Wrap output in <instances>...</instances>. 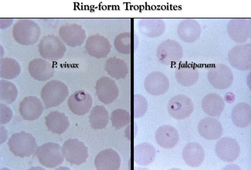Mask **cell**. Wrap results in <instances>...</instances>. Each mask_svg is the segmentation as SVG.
Returning a JSON list of instances; mask_svg holds the SVG:
<instances>
[{
	"label": "cell",
	"instance_id": "5",
	"mask_svg": "<svg viewBox=\"0 0 251 170\" xmlns=\"http://www.w3.org/2000/svg\"><path fill=\"white\" fill-rule=\"evenodd\" d=\"M36 155L40 164L46 168L59 167L64 161L62 148L54 143H48L38 148Z\"/></svg>",
	"mask_w": 251,
	"mask_h": 170
},
{
	"label": "cell",
	"instance_id": "12",
	"mask_svg": "<svg viewBox=\"0 0 251 170\" xmlns=\"http://www.w3.org/2000/svg\"><path fill=\"white\" fill-rule=\"evenodd\" d=\"M227 33L233 41L242 43L248 41L251 35V20L250 19H233L226 27Z\"/></svg>",
	"mask_w": 251,
	"mask_h": 170
},
{
	"label": "cell",
	"instance_id": "22",
	"mask_svg": "<svg viewBox=\"0 0 251 170\" xmlns=\"http://www.w3.org/2000/svg\"><path fill=\"white\" fill-rule=\"evenodd\" d=\"M155 139L157 144L161 148L171 149L179 143V135L175 128L165 125L157 129Z\"/></svg>",
	"mask_w": 251,
	"mask_h": 170
},
{
	"label": "cell",
	"instance_id": "4",
	"mask_svg": "<svg viewBox=\"0 0 251 170\" xmlns=\"http://www.w3.org/2000/svg\"><path fill=\"white\" fill-rule=\"evenodd\" d=\"M40 56L50 62L62 59L67 51V47L62 39L55 35L44 36L39 43Z\"/></svg>",
	"mask_w": 251,
	"mask_h": 170
},
{
	"label": "cell",
	"instance_id": "32",
	"mask_svg": "<svg viewBox=\"0 0 251 170\" xmlns=\"http://www.w3.org/2000/svg\"><path fill=\"white\" fill-rule=\"evenodd\" d=\"M89 119L93 129H103L107 126L109 123L108 112L103 106L97 105L93 107Z\"/></svg>",
	"mask_w": 251,
	"mask_h": 170
},
{
	"label": "cell",
	"instance_id": "28",
	"mask_svg": "<svg viewBox=\"0 0 251 170\" xmlns=\"http://www.w3.org/2000/svg\"><path fill=\"white\" fill-rule=\"evenodd\" d=\"M175 75L177 82L184 87L193 86L198 82L200 78L199 71L189 64H184L178 67Z\"/></svg>",
	"mask_w": 251,
	"mask_h": 170
},
{
	"label": "cell",
	"instance_id": "15",
	"mask_svg": "<svg viewBox=\"0 0 251 170\" xmlns=\"http://www.w3.org/2000/svg\"><path fill=\"white\" fill-rule=\"evenodd\" d=\"M111 48V43L108 39L100 34L90 36L85 46L87 53L97 59L106 58L110 54Z\"/></svg>",
	"mask_w": 251,
	"mask_h": 170
},
{
	"label": "cell",
	"instance_id": "20",
	"mask_svg": "<svg viewBox=\"0 0 251 170\" xmlns=\"http://www.w3.org/2000/svg\"><path fill=\"white\" fill-rule=\"evenodd\" d=\"M177 32L182 41L192 43L200 38L201 28L196 20L187 19L182 20L178 25Z\"/></svg>",
	"mask_w": 251,
	"mask_h": 170
},
{
	"label": "cell",
	"instance_id": "30",
	"mask_svg": "<svg viewBox=\"0 0 251 170\" xmlns=\"http://www.w3.org/2000/svg\"><path fill=\"white\" fill-rule=\"evenodd\" d=\"M156 149L152 145L145 143L136 146L134 149L135 163L140 166H148L154 161Z\"/></svg>",
	"mask_w": 251,
	"mask_h": 170
},
{
	"label": "cell",
	"instance_id": "26",
	"mask_svg": "<svg viewBox=\"0 0 251 170\" xmlns=\"http://www.w3.org/2000/svg\"><path fill=\"white\" fill-rule=\"evenodd\" d=\"M139 30L147 37L155 38L164 34L166 25L163 20L160 19H143L139 22Z\"/></svg>",
	"mask_w": 251,
	"mask_h": 170
},
{
	"label": "cell",
	"instance_id": "13",
	"mask_svg": "<svg viewBox=\"0 0 251 170\" xmlns=\"http://www.w3.org/2000/svg\"><path fill=\"white\" fill-rule=\"evenodd\" d=\"M95 88L96 95L100 101L104 104H110L118 98V86L115 81L109 77H102L97 81Z\"/></svg>",
	"mask_w": 251,
	"mask_h": 170
},
{
	"label": "cell",
	"instance_id": "31",
	"mask_svg": "<svg viewBox=\"0 0 251 170\" xmlns=\"http://www.w3.org/2000/svg\"><path fill=\"white\" fill-rule=\"evenodd\" d=\"M105 69L109 75L117 80L126 78L128 73L127 64L124 60L116 57L106 61Z\"/></svg>",
	"mask_w": 251,
	"mask_h": 170
},
{
	"label": "cell",
	"instance_id": "7",
	"mask_svg": "<svg viewBox=\"0 0 251 170\" xmlns=\"http://www.w3.org/2000/svg\"><path fill=\"white\" fill-rule=\"evenodd\" d=\"M62 152L66 161L72 165H82L86 163L89 157L86 146L76 139H70L65 142Z\"/></svg>",
	"mask_w": 251,
	"mask_h": 170
},
{
	"label": "cell",
	"instance_id": "16",
	"mask_svg": "<svg viewBox=\"0 0 251 170\" xmlns=\"http://www.w3.org/2000/svg\"><path fill=\"white\" fill-rule=\"evenodd\" d=\"M93 100L89 93L83 90L74 93L68 100V105L74 114L83 116L90 112L92 107Z\"/></svg>",
	"mask_w": 251,
	"mask_h": 170
},
{
	"label": "cell",
	"instance_id": "21",
	"mask_svg": "<svg viewBox=\"0 0 251 170\" xmlns=\"http://www.w3.org/2000/svg\"><path fill=\"white\" fill-rule=\"evenodd\" d=\"M28 70L32 78L45 82L54 76V68L52 64L43 59H35L31 61Z\"/></svg>",
	"mask_w": 251,
	"mask_h": 170
},
{
	"label": "cell",
	"instance_id": "14",
	"mask_svg": "<svg viewBox=\"0 0 251 170\" xmlns=\"http://www.w3.org/2000/svg\"><path fill=\"white\" fill-rule=\"evenodd\" d=\"M216 152L221 160L226 163H232L240 156L241 149L236 140L231 137H225L218 141Z\"/></svg>",
	"mask_w": 251,
	"mask_h": 170
},
{
	"label": "cell",
	"instance_id": "33",
	"mask_svg": "<svg viewBox=\"0 0 251 170\" xmlns=\"http://www.w3.org/2000/svg\"><path fill=\"white\" fill-rule=\"evenodd\" d=\"M21 73V66L15 60L6 58L1 61V77L4 79H14Z\"/></svg>",
	"mask_w": 251,
	"mask_h": 170
},
{
	"label": "cell",
	"instance_id": "6",
	"mask_svg": "<svg viewBox=\"0 0 251 170\" xmlns=\"http://www.w3.org/2000/svg\"><path fill=\"white\" fill-rule=\"evenodd\" d=\"M183 56V48L174 40L168 39L161 42L156 50L158 60L165 65H173L179 63Z\"/></svg>",
	"mask_w": 251,
	"mask_h": 170
},
{
	"label": "cell",
	"instance_id": "37",
	"mask_svg": "<svg viewBox=\"0 0 251 170\" xmlns=\"http://www.w3.org/2000/svg\"><path fill=\"white\" fill-rule=\"evenodd\" d=\"M134 117L136 119L140 118L147 111V101L143 96L136 95L134 96Z\"/></svg>",
	"mask_w": 251,
	"mask_h": 170
},
{
	"label": "cell",
	"instance_id": "18",
	"mask_svg": "<svg viewBox=\"0 0 251 170\" xmlns=\"http://www.w3.org/2000/svg\"><path fill=\"white\" fill-rule=\"evenodd\" d=\"M44 107L37 97L28 96L20 104L19 112L24 120L34 121L42 115Z\"/></svg>",
	"mask_w": 251,
	"mask_h": 170
},
{
	"label": "cell",
	"instance_id": "17",
	"mask_svg": "<svg viewBox=\"0 0 251 170\" xmlns=\"http://www.w3.org/2000/svg\"><path fill=\"white\" fill-rule=\"evenodd\" d=\"M145 88L152 96L163 95L169 90L170 83L167 76L159 71L152 72L145 81Z\"/></svg>",
	"mask_w": 251,
	"mask_h": 170
},
{
	"label": "cell",
	"instance_id": "34",
	"mask_svg": "<svg viewBox=\"0 0 251 170\" xmlns=\"http://www.w3.org/2000/svg\"><path fill=\"white\" fill-rule=\"evenodd\" d=\"M1 103L4 104H11L15 102L18 96V91L15 85L11 82L1 80Z\"/></svg>",
	"mask_w": 251,
	"mask_h": 170
},
{
	"label": "cell",
	"instance_id": "10",
	"mask_svg": "<svg viewBox=\"0 0 251 170\" xmlns=\"http://www.w3.org/2000/svg\"><path fill=\"white\" fill-rule=\"evenodd\" d=\"M193 101L188 96L177 95L169 101L168 110L169 115L176 120L188 118L194 111Z\"/></svg>",
	"mask_w": 251,
	"mask_h": 170
},
{
	"label": "cell",
	"instance_id": "29",
	"mask_svg": "<svg viewBox=\"0 0 251 170\" xmlns=\"http://www.w3.org/2000/svg\"><path fill=\"white\" fill-rule=\"evenodd\" d=\"M231 117L233 123L240 128L248 127L251 123V106L246 103L237 104L233 108Z\"/></svg>",
	"mask_w": 251,
	"mask_h": 170
},
{
	"label": "cell",
	"instance_id": "27",
	"mask_svg": "<svg viewBox=\"0 0 251 170\" xmlns=\"http://www.w3.org/2000/svg\"><path fill=\"white\" fill-rule=\"evenodd\" d=\"M45 119L48 130L56 134H63L70 126L68 116L57 111L50 112Z\"/></svg>",
	"mask_w": 251,
	"mask_h": 170
},
{
	"label": "cell",
	"instance_id": "1",
	"mask_svg": "<svg viewBox=\"0 0 251 170\" xmlns=\"http://www.w3.org/2000/svg\"><path fill=\"white\" fill-rule=\"evenodd\" d=\"M41 30L38 23L29 19L19 20L13 28L15 41L23 45H31L39 40Z\"/></svg>",
	"mask_w": 251,
	"mask_h": 170
},
{
	"label": "cell",
	"instance_id": "24",
	"mask_svg": "<svg viewBox=\"0 0 251 170\" xmlns=\"http://www.w3.org/2000/svg\"><path fill=\"white\" fill-rule=\"evenodd\" d=\"M201 107L206 115L212 117H220L224 112L225 102L216 93H210L204 96L201 101Z\"/></svg>",
	"mask_w": 251,
	"mask_h": 170
},
{
	"label": "cell",
	"instance_id": "8",
	"mask_svg": "<svg viewBox=\"0 0 251 170\" xmlns=\"http://www.w3.org/2000/svg\"><path fill=\"white\" fill-rule=\"evenodd\" d=\"M208 79L214 88L224 90L231 86L234 76L232 71L228 66L224 64H217L210 68Z\"/></svg>",
	"mask_w": 251,
	"mask_h": 170
},
{
	"label": "cell",
	"instance_id": "25",
	"mask_svg": "<svg viewBox=\"0 0 251 170\" xmlns=\"http://www.w3.org/2000/svg\"><path fill=\"white\" fill-rule=\"evenodd\" d=\"M185 163L192 168L199 167L203 164L205 158L204 149L197 143H190L185 146L183 151Z\"/></svg>",
	"mask_w": 251,
	"mask_h": 170
},
{
	"label": "cell",
	"instance_id": "23",
	"mask_svg": "<svg viewBox=\"0 0 251 170\" xmlns=\"http://www.w3.org/2000/svg\"><path fill=\"white\" fill-rule=\"evenodd\" d=\"M121 160L119 153L114 149H108L100 152L95 161L97 170H119Z\"/></svg>",
	"mask_w": 251,
	"mask_h": 170
},
{
	"label": "cell",
	"instance_id": "3",
	"mask_svg": "<svg viewBox=\"0 0 251 170\" xmlns=\"http://www.w3.org/2000/svg\"><path fill=\"white\" fill-rule=\"evenodd\" d=\"M10 151L16 157H29L38 149L36 140L30 133L25 131L15 133L8 142Z\"/></svg>",
	"mask_w": 251,
	"mask_h": 170
},
{
	"label": "cell",
	"instance_id": "2",
	"mask_svg": "<svg viewBox=\"0 0 251 170\" xmlns=\"http://www.w3.org/2000/svg\"><path fill=\"white\" fill-rule=\"evenodd\" d=\"M70 91L66 84L59 80H52L44 86L41 98L46 108L59 106L66 100Z\"/></svg>",
	"mask_w": 251,
	"mask_h": 170
},
{
	"label": "cell",
	"instance_id": "36",
	"mask_svg": "<svg viewBox=\"0 0 251 170\" xmlns=\"http://www.w3.org/2000/svg\"><path fill=\"white\" fill-rule=\"evenodd\" d=\"M111 121L112 127L120 129L130 124L131 115L124 109H117L111 113Z\"/></svg>",
	"mask_w": 251,
	"mask_h": 170
},
{
	"label": "cell",
	"instance_id": "19",
	"mask_svg": "<svg viewBox=\"0 0 251 170\" xmlns=\"http://www.w3.org/2000/svg\"><path fill=\"white\" fill-rule=\"evenodd\" d=\"M198 129L200 135L208 140L219 139L224 132L221 123L212 117L201 119L198 124Z\"/></svg>",
	"mask_w": 251,
	"mask_h": 170
},
{
	"label": "cell",
	"instance_id": "11",
	"mask_svg": "<svg viewBox=\"0 0 251 170\" xmlns=\"http://www.w3.org/2000/svg\"><path fill=\"white\" fill-rule=\"evenodd\" d=\"M59 35L68 46L75 47L82 44L86 38V30L76 23H67L60 27Z\"/></svg>",
	"mask_w": 251,
	"mask_h": 170
},
{
	"label": "cell",
	"instance_id": "9",
	"mask_svg": "<svg viewBox=\"0 0 251 170\" xmlns=\"http://www.w3.org/2000/svg\"><path fill=\"white\" fill-rule=\"evenodd\" d=\"M228 62L233 67L240 71L251 69V44H238L230 50Z\"/></svg>",
	"mask_w": 251,
	"mask_h": 170
},
{
	"label": "cell",
	"instance_id": "35",
	"mask_svg": "<svg viewBox=\"0 0 251 170\" xmlns=\"http://www.w3.org/2000/svg\"><path fill=\"white\" fill-rule=\"evenodd\" d=\"M116 49L120 53L129 55L132 50V35L130 32H124L117 35L114 42Z\"/></svg>",
	"mask_w": 251,
	"mask_h": 170
}]
</instances>
